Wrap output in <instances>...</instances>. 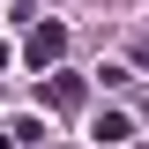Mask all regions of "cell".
Returning <instances> with one entry per match:
<instances>
[{
	"mask_svg": "<svg viewBox=\"0 0 149 149\" xmlns=\"http://www.w3.org/2000/svg\"><path fill=\"white\" fill-rule=\"evenodd\" d=\"M60 52H67V22H37V30H30V45H22V60H30L37 74H45V67H60Z\"/></svg>",
	"mask_w": 149,
	"mask_h": 149,
	"instance_id": "obj_1",
	"label": "cell"
},
{
	"mask_svg": "<svg viewBox=\"0 0 149 149\" xmlns=\"http://www.w3.org/2000/svg\"><path fill=\"white\" fill-rule=\"evenodd\" d=\"M8 60H15V45H8V37H0V67H8Z\"/></svg>",
	"mask_w": 149,
	"mask_h": 149,
	"instance_id": "obj_4",
	"label": "cell"
},
{
	"mask_svg": "<svg viewBox=\"0 0 149 149\" xmlns=\"http://www.w3.org/2000/svg\"><path fill=\"white\" fill-rule=\"evenodd\" d=\"M90 142H134V119H127V112H97V127H90Z\"/></svg>",
	"mask_w": 149,
	"mask_h": 149,
	"instance_id": "obj_3",
	"label": "cell"
},
{
	"mask_svg": "<svg viewBox=\"0 0 149 149\" xmlns=\"http://www.w3.org/2000/svg\"><path fill=\"white\" fill-rule=\"evenodd\" d=\"M82 97H90V90H82V74H52V82H45V104H52V112H74Z\"/></svg>",
	"mask_w": 149,
	"mask_h": 149,
	"instance_id": "obj_2",
	"label": "cell"
}]
</instances>
